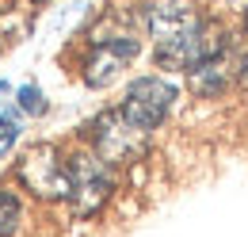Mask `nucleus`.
Here are the masks:
<instances>
[{
	"label": "nucleus",
	"mask_w": 248,
	"mask_h": 237,
	"mask_svg": "<svg viewBox=\"0 0 248 237\" xmlns=\"http://www.w3.org/2000/svg\"><path fill=\"white\" fill-rule=\"evenodd\" d=\"M88 142H92L95 157H103V161L115 169V165L141 161V153L149 146V130L134 126V122L123 115V107H115V111H103L99 118L88 122Z\"/></svg>",
	"instance_id": "nucleus-1"
},
{
	"label": "nucleus",
	"mask_w": 248,
	"mask_h": 237,
	"mask_svg": "<svg viewBox=\"0 0 248 237\" xmlns=\"http://www.w3.org/2000/svg\"><path fill=\"white\" fill-rule=\"evenodd\" d=\"M138 58V38L134 34H111V38H95L88 58L80 65V77L88 88H107L111 81H119L130 61Z\"/></svg>",
	"instance_id": "nucleus-5"
},
{
	"label": "nucleus",
	"mask_w": 248,
	"mask_h": 237,
	"mask_svg": "<svg viewBox=\"0 0 248 237\" xmlns=\"http://www.w3.org/2000/svg\"><path fill=\"white\" fill-rule=\"evenodd\" d=\"M4 103H8V85H0V111H4Z\"/></svg>",
	"instance_id": "nucleus-12"
},
{
	"label": "nucleus",
	"mask_w": 248,
	"mask_h": 237,
	"mask_svg": "<svg viewBox=\"0 0 248 237\" xmlns=\"http://www.w3.org/2000/svg\"><path fill=\"white\" fill-rule=\"evenodd\" d=\"M16 138H19V115L16 111H0V157L16 146Z\"/></svg>",
	"instance_id": "nucleus-10"
},
{
	"label": "nucleus",
	"mask_w": 248,
	"mask_h": 237,
	"mask_svg": "<svg viewBox=\"0 0 248 237\" xmlns=\"http://www.w3.org/2000/svg\"><path fill=\"white\" fill-rule=\"evenodd\" d=\"M172 103H176V85H172V81H164V77H138V81L126 88L123 115L130 118L134 126H141V130L153 134L156 126L168 118Z\"/></svg>",
	"instance_id": "nucleus-4"
},
{
	"label": "nucleus",
	"mask_w": 248,
	"mask_h": 237,
	"mask_svg": "<svg viewBox=\"0 0 248 237\" xmlns=\"http://www.w3.org/2000/svg\"><path fill=\"white\" fill-rule=\"evenodd\" d=\"M245 31H248V16H245Z\"/></svg>",
	"instance_id": "nucleus-13"
},
{
	"label": "nucleus",
	"mask_w": 248,
	"mask_h": 237,
	"mask_svg": "<svg viewBox=\"0 0 248 237\" xmlns=\"http://www.w3.org/2000/svg\"><path fill=\"white\" fill-rule=\"evenodd\" d=\"M229 4H233V0H229Z\"/></svg>",
	"instance_id": "nucleus-14"
},
{
	"label": "nucleus",
	"mask_w": 248,
	"mask_h": 237,
	"mask_svg": "<svg viewBox=\"0 0 248 237\" xmlns=\"http://www.w3.org/2000/svg\"><path fill=\"white\" fill-rule=\"evenodd\" d=\"M19 214H23L19 199H16L12 191H0V237L16 234V226H19Z\"/></svg>",
	"instance_id": "nucleus-9"
},
{
	"label": "nucleus",
	"mask_w": 248,
	"mask_h": 237,
	"mask_svg": "<svg viewBox=\"0 0 248 237\" xmlns=\"http://www.w3.org/2000/svg\"><path fill=\"white\" fill-rule=\"evenodd\" d=\"M19 107L27 115H42L46 111V100H42V92L34 88V85H27V88H19Z\"/></svg>",
	"instance_id": "nucleus-11"
},
{
	"label": "nucleus",
	"mask_w": 248,
	"mask_h": 237,
	"mask_svg": "<svg viewBox=\"0 0 248 237\" xmlns=\"http://www.w3.org/2000/svg\"><path fill=\"white\" fill-rule=\"evenodd\" d=\"M237 77H241V58L229 46H221V50H214L206 61H199L191 69V88L199 96H221Z\"/></svg>",
	"instance_id": "nucleus-8"
},
{
	"label": "nucleus",
	"mask_w": 248,
	"mask_h": 237,
	"mask_svg": "<svg viewBox=\"0 0 248 237\" xmlns=\"http://www.w3.org/2000/svg\"><path fill=\"white\" fill-rule=\"evenodd\" d=\"M141 19H145V31H149V38H153L156 46H172V42L195 34V31L206 23L202 12L191 8L187 0H153V4H145V16Z\"/></svg>",
	"instance_id": "nucleus-6"
},
{
	"label": "nucleus",
	"mask_w": 248,
	"mask_h": 237,
	"mask_svg": "<svg viewBox=\"0 0 248 237\" xmlns=\"http://www.w3.org/2000/svg\"><path fill=\"white\" fill-rule=\"evenodd\" d=\"M16 176L34 199L58 203V199L69 195V157L58 146H31L19 157Z\"/></svg>",
	"instance_id": "nucleus-3"
},
{
	"label": "nucleus",
	"mask_w": 248,
	"mask_h": 237,
	"mask_svg": "<svg viewBox=\"0 0 248 237\" xmlns=\"http://www.w3.org/2000/svg\"><path fill=\"white\" fill-rule=\"evenodd\" d=\"M115 191V172L103 157H95L92 149H80L69 157V207L77 218H92Z\"/></svg>",
	"instance_id": "nucleus-2"
},
{
	"label": "nucleus",
	"mask_w": 248,
	"mask_h": 237,
	"mask_svg": "<svg viewBox=\"0 0 248 237\" xmlns=\"http://www.w3.org/2000/svg\"><path fill=\"white\" fill-rule=\"evenodd\" d=\"M225 42H221V31L206 19L202 27L195 31V34H187L180 42H172V46H156V65L160 69H195L199 61H206L214 50H221Z\"/></svg>",
	"instance_id": "nucleus-7"
}]
</instances>
